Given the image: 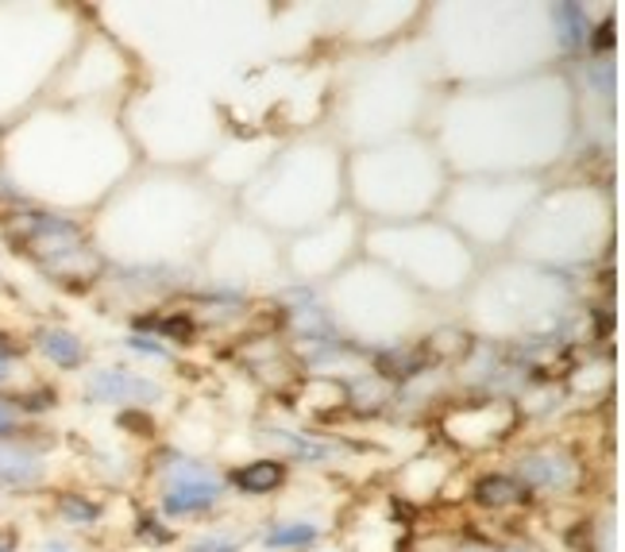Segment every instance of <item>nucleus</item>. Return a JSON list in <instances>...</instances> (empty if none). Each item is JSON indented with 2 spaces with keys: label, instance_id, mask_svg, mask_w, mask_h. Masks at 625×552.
I'll use <instances>...</instances> for the list:
<instances>
[{
  "label": "nucleus",
  "instance_id": "1",
  "mask_svg": "<svg viewBox=\"0 0 625 552\" xmlns=\"http://www.w3.org/2000/svg\"><path fill=\"white\" fill-rule=\"evenodd\" d=\"M155 471L162 479L159 514L167 522L212 514L224 502V494H229V483H224V476H220L217 467L205 464V459L182 456V452H162L155 459Z\"/></svg>",
  "mask_w": 625,
  "mask_h": 552
},
{
  "label": "nucleus",
  "instance_id": "2",
  "mask_svg": "<svg viewBox=\"0 0 625 552\" xmlns=\"http://www.w3.org/2000/svg\"><path fill=\"white\" fill-rule=\"evenodd\" d=\"M514 476L529 494H575L584 483L579 456L564 444H529L514 456Z\"/></svg>",
  "mask_w": 625,
  "mask_h": 552
},
{
  "label": "nucleus",
  "instance_id": "3",
  "mask_svg": "<svg viewBox=\"0 0 625 552\" xmlns=\"http://www.w3.org/2000/svg\"><path fill=\"white\" fill-rule=\"evenodd\" d=\"M82 394L89 406H109V409H151L167 398V387L147 375L132 371L124 364L112 367H89L82 379Z\"/></svg>",
  "mask_w": 625,
  "mask_h": 552
},
{
  "label": "nucleus",
  "instance_id": "4",
  "mask_svg": "<svg viewBox=\"0 0 625 552\" xmlns=\"http://www.w3.org/2000/svg\"><path fill=\"white\" fill-rule=\"evenodd\" d=\"M51 483V459H47V437L32 433L24 441H0V491L27 499L47 491Z\"/></svg>",
  "mask_w": 625,
  "mask_h": 552
},
{
  "label": "nucleus",
  "instance_id": "5",
  "mask_svg": "<svg viewBox=\"0 0 625 552\" xmlns=\"http://www.w3.org/2000/svg\"><path fill=\"white\" fill-rule=\"evenodd\" d=\"M259 441L282 449L286 459H294V464H312V467H324V464H336V459L355 456V444H344V441H336V437L297 433V429H286V425H262Z\"/></svg>",
  "mask_w": 625,
  "mask_h": 552
},
{
  "label": "nucleus",
  "instance_id": "6",
  "mask_svg": "<svg viewBox=\"0 0 625 552\" xmlns=\"http://www.w3.org/2000/svg\"><path fill=\"white\" fill-rule=\"evenodd\" d=\"M27 348L51 364L54 371H82L85 359H89V344H85L82 332L66 329V324H35L32 336H27Z\"/></svg>",
  "mask_w": 625,
  "mask_h": 552
},
{
  "label": "nucleus",
  "instance_id": "7",
  "mask_svg": "<svg viewBox=\"0 0 625 552\" xmlns=\"http://www.w3.org/2000/svg\"><path fill=\"white\" fill-rule=\"evenodd\" d=\"M290 479V467L274 456H259V459H247V464L232 467L224 483L229 491L244 494V499H267V494H279Z\"/></svg>",
  "mask_w": 625,
  "mask_h": 552
},
{
  "label": "nucleus",
  "instance_id": "8",
  "mask_svg": "<svg viewBox=\"0 0 625 552\" xmlns=\"http://www.w3.org/2000/svg\"><path fill=\"white\" fill-rule=\"evenodd\" d=\"M471 499L479 510H514L522 502H529V491L525 483L514 476V471H482L479 479L471 483Z\"/></svg>",
  "mask_w": 625,
  "mask_h": 552
},
{
  "label": "nucleus",
  "instance_id": "9",
  "mask_svg": "<svg viewBox=\"0 0 625 552\" xmlns=\"http://www.w3.org/2000/svg\"><path fill=\"white\" fill-rule=\"evenodd\" d=\"M552 35H556V47L564 59H579L587 51V32H591V20H587V4H552Z\"/></svg>",
  "mask_w": 625,
  "mask_h": 552
},
{
  "label": "nucleus",
  "instance_id": "10",
  "mask_svg": "<svg viewBox=\"0 0 625 552\" xmlns=\"http://www.w3.org/2000/svg\"><path fill=\"white\" fill-rule=\"evenodd\" d=\"M324 537V529L317 522H305V518H282L271 522L262 529V549L267 552H305V549H317Z\"/></svg>",
  "mask_w": 625,
  "mask_h": 552
},
{
  "label": "nucleus",
  "instance_id": "11",
  "mask_svg": "<svg viewBox=\"0 0 625 552\" xmlns=\"http://www.w3.org/2000/svg\"><path fill=\"white\" fill-rule=\"evenodd\" d=\"M54 518L66 529H97L105 518V502H97L85 491H74V487H62V491H54Z\"/></svg>",
  "mask_w": 625,
  "mask_h": 552
},
{
  "label": "nucleus",
  "instance_id": "12",
  "mask_svg": "<svg viewBox=\"0 0 625 552\" xmlns=\"http://www.w3.org/2000/svg\"><path fill=\"white\" fill-rule=\"evenodd\" d=\"M132 329L139 336H155V340H174V344H194L197 340V317L186 309H170V314H139L132 321Z\"/></svg>",
  "mask_w": 625,
  "mask_h": 552
},
{
  "label": "nucleus",
  "instance_id": "13",
  "mask_svg": "<svg viewBox=\"0 0 625 552\" xmlns=\"http://www.w3.org/2000/svg\"><path fill=\"white\" fill-rule=\"evenodd\" d=\"M16 406L20 414L27 417V421H39V417H47L51 409H59V387H51V382H27V387H16Z\"/></svg>",
  "mask_w": 625,
  "mask_h": 552
},
{
  "label": "nucleus",
  "instance_id": "14",
  "mask_svg": "<svg viewBox=\"0 0 625 552\" xmlns=\"http://www.w3.org/2000/svg\"><path fill=\"white\" fill-rule=\"evenodd\" d=\"M252 533L244 529H201L186 541V552H244Z\"/></svg>",
  "mask_w": 625,
  "mask_h": 552
},
{
  "label": "nucleus",
  "instance_id": "15",
  "mask_svg": "<svg viewBox=\"0 0 625 552\" xmlns=\"http://www.w3.org/2000/svg\"><path fill=\"white\" fill-rule=\"evenodd\" d=\"M35 429H39V425L27 421V417L20 414L16 394L0 391V441H24V437H32Z\"/></svg>",
  "mask_w": 625,
  "mask_h": 552
},
{
  "label": "nucleus",
  "instance_id": "16",
  "mask_svg": "<svg viewBox=\"0 0 625 552\" xmlns=\"http://www.w3.org/2000/svg\"><path fill=\"white\" fill-rule=\"evenodd\" d=\"M136 537L144 544H151V549L174 544V529L167 526V518H162V514H151V510H144V514L136 518Z\"/></svg>",
  "mask_w": 625,
  "mask_h": 552
},
{
  "label": "nucleus",
  "instance_id": "17",
  "mask_svg": "<svg viewBox=\"0 0 625 552\" xmlns=\"http://www.w3.org/2000/svg\"><path fill=\"white\" fill-rule=\"evenodd\" d=\"M124 348L132 352V356H144V359H174V352L162 344V340L155 336H139V332H127L124 336Z\"/></svg>",
  "mask_w": 625,
  "mask_h": 552
},
{
  "label": "nucleus",
  "instance_id": "18",
  "mask_svg": "<svg viewBox=\"0 0 625 552\" xmlns=\"http://www.w3.org/2000/svg\"><path fill=\"white\" fill-rule=\"evenodd\" d=\"M610 51H614V24L599 20V24H591V32H587V54H591V59H610Z\"/></svg>",
  "mask_w": 625,
  "mask_h": 552
},
{
  "label": "nucleus",
  "instance_id": "19",
  "mask_svg": "<svg viewBox=\"0 0 625 552\" xmlns=\"http://www.w3.org/2000/svg\"><path fill=\"white\" fill-rule=\"evenodd\" d=\"M117 429L132 437H155V417L144 409H117Z\"/></svg>",
  "mask_w": 625,
  "mask_h": 552
},
{
  "label": "nucleus",
  "instance_id": "20",
  "mask_svg": "<svg viewBox=\"0 0 625 552\" xmlns=\"http://www.w3.org/2000/svg\"><path fill=\"white\" fill-rule=\"evenodd\" d=\"M587 82H591L595 94L606 97L610 89H614V66H610V59H591V62H587Z\"/></svg>",
  "mask_w": 625,
  "mask_h": 552
},
{
  "label": "nucleus",
  "instance_id": "21",
  "mask_svg": "<svg viewBox=\"0 0 625 552\" xmlns=\"http://www.w3.org/2000/svg\"><path fill=\"white\" fill-rule=\"evenodd\" d=\"M27 336H20V332H9L0 329V359H9V364H20V359L27 356Z\"/></svg>",
  "mask_w": 625,
  "mask_h": 552
},
{
  "label": "nucleus",
  "instance_id": "22",
  "mask_svg": "<svg viewBox=\"0 0 625 552\" xmlns=\"http://www.w3.org/2000/svg\"><path fill=\"white\" fill-rule=\"evenodd\" d=\"M16 379H20V364L0 359V391H16Z\"/></svg>",
  "mask_w": 625,
  "mask_h": 552
},
{
  "label": "nucleus",
  "instance_id": "23",
  "mask_svg": "<svg viewBox=\"0 0 625 552\" xmlns=\"http://www.w3.org/2000/svg\"><path fill=\"white\" fill-rule=\"evenodd\" d=\"M0 552H20V533L12 526H0Z\"/></svg>",
  "mask_w": 625,
  "mask_h": 552
},
{
  "label": "nucleus",
  "instance_id": "24",
  "mask_svg": "<svg viewBox=\"0 0 625 552\" xmlns=\"http://www.w3.org/2000/svg\"><path fill=\"white\" fill-rule=\"evenodd\" d=\"M39 549L42 552H74V549H70V541H62V537H47Z\"/></svg>",
  "mask_w": 625,
  "mask_h": 552
},
{
  "label": "nucleus",
  "instance_id": "25",
  "mask_svg": "<svg viewBox=\"0 0 625 552\" xmlns=\"http://www.w3.org/2000/svg\"><path fill=\"white\" fill-rule=\"evenodd\" d=\"M0 526H4V502H0Z\"/></svg>",
  "mask_w": 625,
  "mask_h": 552
},
{
  "label": "nucleus",
  "instance_id": "26",
  "mask_svg": "<svg viewBox=\"0 0 625 552\" xmlns=\"http://www.w3.org/2000/svg\"><path fill=\"white\" fill-rule=\"evenodd\" d=\"M0 139H4V127H0Z\"/></svg>",
  "mask_w": 625,
  "mask_h": 552
},
{
  "label": "nucleus",
  "instance_id": "27",
  "mask_svg": "<svg viewBox=\"0 0 625 552\" xmlns=\"http://www.w3.org/2000/svg\"><path fill=\"white\" fill-rule=\"evenodd\" d=\"M0 282H4V274H0Z\"/></svg>",
  "mask_w": 625,
  "mask_h": 552
}]
</instances>
